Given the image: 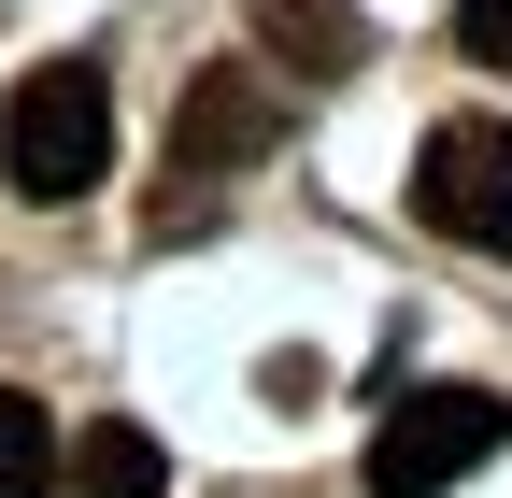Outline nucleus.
Here are the masks:
<instances>
[{
    "instance_id": "obj_1",
    "label": "nucleus",
    "mask_w": 512,
    "mask_h": 498,
    "mask_svg": "<svg viewBox=\"0 0 512 498\" xmlns=\"http://www.w3.org/2000/svg\"><path fill=\"white\" fill-rule=\"evenodd\" d=\"M0 171H15V200H43V214L114 171V86L86 72V57L15 72V100H0Z\"/></svg>"
},
{
    "instance_id": "obj_2",
    "label": "nucleus",
    "mask_w": 512,
    "mask_h": 498,
    "mask_svg": "<svg viewBox=\"0 0 512 498\" xmlns=\"http://www.w3.org/2000/svg\"><path fill=\"white\" fill-rule=\"evenodd\" d=\"M498 442H512V413L484 385H413L399 413L370 427V498H441V484H470Z\"/></svg>"
},
{
    "instance_id": "obj_3",
    "label": "nucleus",
    "mask_w": 512,
    "mask_h": 498,
    "mask_svg": "<svg viewBox=\"0 0 512 498\" xmlns=\"http://www.w3.org/2000/svg\"><path fill=\"white\" fill-rule=\"evenodd\" d=\"M413 228L470 242V257H512V129L498 114H441L413 157Z\"/></svg>"
},
{
    "instance_id": "obj_4",
    "label": "nucleus",
    "mask_w": 512,
    "mask_h": 498,
    "mask_svg": "<svg viewBox=\"0 0 512 498\" xmlns=\"http://www.w3.org/2000/svg\"><path fill=\"white\" fill-rule=\"evenodd\" d=\"M285 143V100L242 72V57H214L200 86H185V114H171V185H214V171H256Z\"/></svg>"
},
{
    "instance_id": "obj_5",
    "label": "nucleus",
    "mask_w": 512,
    "mask_h": 498,
    "mask_svg": "<svg viewBox=\"0 0 512 498\" xmlns=\"http://www.w3.org/2000/svg\"><path fill=\"white\" fill-rule=\"evenodd\" d=\"M256 57L299 86H356V57H370V15L356 0H256Z\"/></svg>"
},
{
    "instance_id": "obj_6",
    "label": "nucleus",
    "mask_w": 512,
    "mask_h": 498,
    "mask_svg": "<svg viewBox=\"0 0 512 498\" xmlns=\"http://www.w3.org/2000/svg\"><path fill=\"white\" fill-rule=\"evenodd\" d=\"M57 498H171V456H157V427H57Z\"/></svg>"
},
{
    "instance_id": "obj_7",
    "label": "nucleus",
    "mask_w": 512,
    "mask_h": 498,
    "mask_svg": "<svg viewBox=\"0 0 512 498\" xmlns=\"http://www.w3.org/2000/svg\"><path fill=\"white\" fill-rule=\"evenodd\" d=\"M0 498H57V413L29 385H0Z\"/></svg>"
},
{
    "instance_id": "obj_8",
    "label": "nucleus",
    "mask_w": 512,
    "mask_h": 498,
    "mask_svg": "<svg viewBox=\"0 0 512 498\" xmlns=\"http://www.w3.org/2000/svg\"><path fill=\"white\" fill-rule=\"evenodd\" d=\"M456 57L512 86V0H456Z\"/></svg>"
}]
</instances>
